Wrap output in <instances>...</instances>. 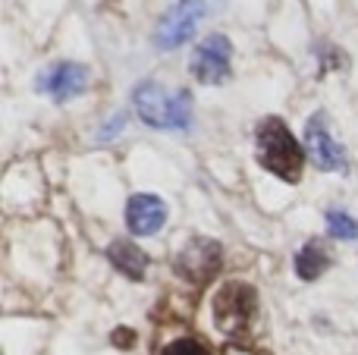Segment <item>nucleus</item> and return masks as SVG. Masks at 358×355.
Returning a JSON list of instances; mask_svg holds the SVG:
<instances>
[{
    "instance_id": "obj_10",
    "label": "nucleus",
    "mask_w": 358,
    "mask_h": 355,
    "mask_svg": "<svg viewBox=\"0 0 358 355\" xmlns=\"http://www.w3.org/2000/svg\"><path fill=\"white\" fill-rule=\"evenodd\" d=\"M107 258L113 261V268H117L120 274L132 277V280H142L145 268H148V255H145V252L138 249L136 242H126V239H117V242H110V249H107Z\"/></svg>"
},
{
    "instance_id": "obj_1",
    "label": "nucleus",
    "mask_w": 358,
    "mask_h": 355,
    "mask_svg": "<svg viewBox=\"0 0 358 355\" xmlns=\"http://www.w3.org/2000/svg\"><path fill=\"white\" fill-rule=\"evenodd\" d=\"M255 145H258V161L271 170L273 176L286 182H299L302 180V145L292 138L289 126L277 117H267L258 123L255 129Z\"/></svg>"
},
{
    "instance_id": "obj_8",
    "label": "nucleus",
    "mask_w": 358,
    "mask_h": 355,
    "mask_svg": "<svg viewBox=\"0 0 358 355\" xmlns=\"http://www.w3.org/2000/svg\"><path fill=\"white\" fill-rule=\"evenodd\" d=\"M88 85V69L82 63H54L38 75V88L57 101H69Z\"/></svg>"
},
{
    "instance_id": "obj_4",
    "label": "nucleus",
    "mask_w": 358,
    "mask_h": 355,
    "mask_svg": "<svg viewBox=\"0 0 358 355\" xmlns=\"http://www.w3.org/2000/svg\"><path fill=\"white\" fill-rule=\"evenodd\" d=\"M220 268H223V249L217 239H208V236L189 239L176 258L179 277H185L189 283H208L210 277L220 274Z\"/></svg>"
},
{
    "instance_id": "obj_2",
    "label": "nucleus",
    "mask_w": 358,
    "mask_h": 355,
    "mask_svg": "<svg viewBox=\"0 0 358 355\" xmlns=\"http://www.w3.org/2000/svg\"><path fill=\"white\" fill-rule=\"evenodd\" d=\"M138 117L155 129H185L192 123V94L167 92L161 82H142L132 92Z\"/></svg>"
},
{
    "instance_id": "obj_3",
    "label": "nucleus",
    "mask_w": 358,
    "mask_h": 355,
    "mask_svg": "<svg viewBox=\"0 0 358 355\" xmlns=\"http://www.w3.org/2000/svg\"><path fill=\"white\" fill-rule=\"evenodd\" d=\"M255 318H258V293L255 287L242 280H229L217 289L214 296V324L220 327L227 337L239 340L252 331Z\"/></svg>"
},
{
    "instance_id": "obj_12",
    "label": "nucleus",
    "mask_w": 358,
    "mask_h": 355,
    "mask_svg": "<svg viewBox=\"0 0 358 355\" xmlns=\"http://www.w3.org/2000/svg\"><path fill=\"white\" fill-rule=\"evenodd\" d=\"M327 230H330V236H336V239H355L358 236L355 217H349L346 211H330L327 214Z\"/></svg>"
},
{
    "instance_id": "obj_6",
    "label": "nucleus",
    "mask_w": 358,
    "mask_h": 355,
    "mask_svg": "<svg viewBox=\"0 0 358 355\" xmlns=\"http://www.w3.org/2000/svg\"><path fill=\"white\" fill-rule=\"evenodd\" d=\"M229 57H233V44L223 35H208L192 54V75L204 85H217L229 75Z\"/></svg>"
},
{
    "instance_id": "obj_13",
    "label": "nucleus",
    "mask_w": 358,
    "mask_h": 355,
    "mask_svg": "<svg viewBox=\"0 0 358 355\" xmlns=\"http://www.w3.org/2000/svg\"><path fill=\"white\" fill-rule=\"evenodd\" d=\"M161 355H210L208 346L201 340H192V337H182V340H173L170 346H164Z\"/></svg>"
},
{
    "instance_id": "obj_7",
    "label": "nucleus",
    "mask_w": 358,
    "mask_h": 355,
    "mask_svg": "<svg viewBox=\"0 0 358 355\" xmlns=\"http://www.w3.org/2000/svg\"><path fill=\"white\" fill-rule=\"evenodd\" d=\"M305 148H308L311 161L321 170H343L346 167V154L336 145V138L330 136L327 123H324V113H315L308 119V129H305Z\"/></svg>"
},
{
    "instance_id": "obj_11",
    "label": "nucleus",
    "mask_w": 358,
    "mask_h": 355,
    "mask_svg": "<svg viewBox=\"0 0 358 355\" xmlns=\"http://www.w3.org/2000/svg\"><path fill=\"white\" fill-rule=\"evenodd\" d=\"M327 268H330V255H327V249H324V242L311 239L308 245H302V249H299L296 274L302 277V280H317V277H321Z\"/></svg>"
},
{
    "instance_id": "obj_14",
    "label": "nucleus",
    "mask_w": 358,
    "mask_h": 355,
    "mask_svg": "<svg viewBox=\"0 0 358 355\" xmlns=\"http://www.w3.org/2000/svg\"><path fill=\"white\" fill-rule=\"evenodd\" d=\"M113 340H117V343H132V340H136V337H132V333L129 331H117V333H113Z\"/></svg>"
},
{
    "instance_id": "obj_5",
    "label": "nucleus",
    "mask_w": 358,
    "mask_h": 355,
    "mask_svg": "<svg viewBox=\"0 0 358 355\" xmlns=\"http://www.w3.org/2000/svg\"><path fill=\"white\" fill-rule=\"evenodd\" d=\"M201 16H204V0H179L173 10L161 19V25L155 31V44L161 50L179 48L182 41L192 38V31L201 22Z\"/></svg>"
},
{
    "instance_id": "obj_9",
    "label": "nucleus",
    "mask_w": 358,
    "mask_h": 355,
    "mask_svg": "<svg viewBox=\"0 0 358 355\" xmlns=\"http://www.w3.org/2000/svg\"><path fill=\"white\" fill-rule=\"evenodd\" d=\"M164 220H167V205L157 195H132L126 205V226L132 236H151L164 226Z\"/></svg>"
}]
</instances>
